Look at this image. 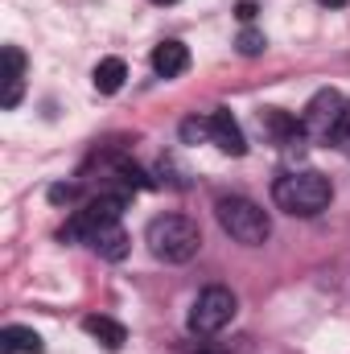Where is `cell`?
Listing matches in <instances>:
<instances>
[{"instance_id":"4","label":"cell","mask_w":350,"mask_h":354,"mask_svg":"<svg viewBox=\"0 0 350 354\" xmlns=\"http://www.w3.org/2000/svg\"><path fill=\"white\" fill-rule=\"evenodd\" d=\"M235 313H239L235 292H231V288H223V284H210V288H202V292H198V301L190 305L185 326H190V334H194V338H210V334L227 330V326L235 322Z\"/></svg>"},{"instance_id":"1","label":"cell","mask_w":350,"mask_h":354,"mask_svg":"<svg viewBox=\"0 0 350 354\" xmlns=\"http://www.w3.org/2000/svg\"><path fill=\"white\" fill-rule=\"evenodd\" d=\"M334 198V185L330 177L317 174V169H293V174L276 177L272 185V202L284 210V214H297V218H313L330 206Z\"/></svg>"},{"instance_id":"2","label":"cell","mask_w":350,"mask_h":354,"mask_svg":"<svg viewBox=\"0 0 350 354\" xmlns=\"http://www.w3.org/2000/svg\"><path fill=\"white\" fill-rule=\"evenodd\" d=\"M145 243H149V252H153L157 260H165V264H185V260L198 256L202 231H198V223L185 218V214H157V218L145 227Z\"/></svg>"},{"instance_id":"16","label":"cell","mask_w":350,"mask_h":354,"mask_svg":"<svg viewBox=\"0 0 350 354\" xmlns=\"http://www.w3.org/2000/svg\"><path fill=\"white\" fill-rule=\"evenodd\" d=\"M181 140H185V145L210 140V120H185V124H181Z\"/></svg>"},{"instance_id":"13","label":"cell","mask_w":350,"mask_h":354,"mask_svg":"<svg viewBox=\"0 0 350 354\" xmlns=\"http://www.w3.org/2000/svg\"><path fill=\"white\" fill-rule=\"evenodd\" d=\"M124 79H128V66H124V58H103L95 71H91V83L99 95H116V91L124 87Z\"/></svg>"},{"instance_id":"3","label":"cell","mask_w":350,"mask_h":354,"mask_svg":"<svg viewBox=\"0 0 350 354\" xmlns=\"http://www.w3.org/2000/svg\"><path fill=\"white\" fill-rule=\"evenodd\" d=\"M214 218H219V227H223L235 243H243V248H260V243H268V235H272L268 210L256 206L252 198H239V194L219 198V202H214Z\"/></svg>"},{"instance_id":"10","label":"cell","mask_w":350,"mask_h":354,"mask_svg":"<svg viewBox=\"0 0 350 354\" xmlns=\"http://www.w3.org/2000/svg\"><path fill=\"white\" fill-rule=\"evenodd\" d=\"M87 243H91V252L99 256V260H124L128 256V248H132V239H128V231L120 227V223H107V227H99L95 235H87Z\"/></svg>"},{"instance_id":"19","label":"cell","mask_w":350,"mask_h":354,"mask_svg":"<svg viewBox=\"0 0 350 354\" xmlns=\"http://www.w3.org/2000/svg\"><path fill=\"white\" fill-rule=\"evenodd\" d=\"M235 17H239V21H243V25H248V21H252V17H256V4H252V0H243V4H239V8H235Z\"/></svg>"},{"instance_id":"6","label":"cell","mask_w":350,"mask_h":354,"mask_svg":"<svg viewBox=\"0 0 350 354\" xmlns=\"http://www.w3.org/2000/svg\"><path fill=\"white\" fill-rule=\"evenodd\" d=\"M342 111H347V99H342L338 91H334V87L317 91V95L305 103V111H301L305 140H326V145H330V136H334V128H338Z\"/></svg>"},{"instance_id":"20","label":"cell","mask_w":350,"mask_h":354,"mask_svg":"<svg viewBox=\"0 0 350 354\" xmlns=\"http://www.w3.org/2000/svg\"><path fill=\"white\" fill-rule=\"evenodd\" d=\"M322 4H334V8H342V4H347V0H322Z\"/></svg>"},{"instance_id":"9","label":"cell","mask_w":350,"mask_h":354,"mask_svg":"<svg viewBox=\"0 0 350 354\" xmlns=\"http://www.w3.org/2000/svg\"><path fill=\"white\" fill-rule=\"evenodd\" d=\"M0 83H4L0 87V107L12 111L21 103V95H25V54L17 46H4V79Z\"/></svg>"},{"instance_id":"15","label":"cell","mask_w":350,"mask_h":354,"mask_svg":"<svg viewBox=\"0 0 350 354\" xmlns=\"http://www.w3.org/2000/svg\"><path fill=\"white\" fill-rule=\"evenodd\" d=\"M235 46H239V54H243V58H256V54H264V46H268V41H264L260 29H243V33L235 37Z\"/></svg>"},{"instance_id":"5","label":"cell","mask_w":350,"mask_h":354,"mask_svg":"<svg viewBox=\"0 0 350 354\" xmlns=\"http://www.w3.org/2000/svg\"><path fill=\"white\" fill-rule=\"evenodd\" d=\"M120 214H124V194H95L83 210H75V218L62 227V239H83L87 243V235H95L99 227H107V223H120Z\"/></svg>"},{"instance_id":"8","label":"cell","mask_w":350,"mask_h":354,"mask_svg":"<svg viewBox=\"0 0 350 354\" xmlns=\"http://www.w3.org/2000/svg\"><path fill=\"white\" fill-rule=\"evenodd\" d=\"M206 120H210V145H219V149H223V153H231V157H243V153H248L243 128H239V120H235L227 107L210 111Z\"/></svg>"},{"instance_id":"17","label":"cell","mask_w":350,"mask_h":354,"mask_svg":"<svg viewBox=\"0 0 350 354\" xmlns=\"http://www.w3.org/2000/svg\"><path fill=\"white\" fill-rule=\"evenodd\" d=\"M330 145L350 153V103H347V111H342V120H338V128H334V136H330Z\"/></svg>"},{"instance_id":"18","label":"cell","mask_w":350,"mask_h":354,"mask_svg":"<svg viewBox=\"0 0 350 354\" xmlns=\"http://www.w3.org/2000/svg\"><path fill=\"white\" fill-rule=\"evenodd\" d=\"M75 198H79V185H54L50 189V202H58V206L62 202H75Z\"/></svg>"},{"instance_id":"11","label":"cell","mask_w":350,"mask_h":354,"mask_svg":"<svg viewBox=\"0 0 350 354\" xmlns=\"http://www.w3.org/2000/svg\"><path fill=\"white\" fill-rule=\"evenodd\" d=\"M153 71L161 75V79H177V75H185L190 71V50H185V41H161L157 50H153Z\"/></svg>"},{"instance_id":"7","label":"cell","mask_w":350,"mask_h":354,"mask_svg":"<svg viewBox=\"0 0 350 354\" xmlns=\"http://www.w3.org/2000/svg\"><path fill=\"white\" fill-rule=\"evenodd\" d=\"M260 128L272 136V145H280V149H301L305 145V128H301V120L297 115H288V111H280V107H260Z\"/></svg>"},{"instance_id":"14","label":"cell","mask_w":350,"mask_h":354,"mask_svg":"<svg viewBox=\"0 0 350 354\" xmlns=\"http://www.w3.org/2000/svg\"><path fill=\"white\" fill-rule=\"evenodd\" d=\"M83 330H87V334L95 338V342H103L107 351H120V346L128 342V330H124L120 322L103 317V313H99V317H87V322H83Z\"/></svg>"},{"instance_id":"12","label":"cell","mask_w":350,"mask_h":354,"mask_svg":"<svg viewBox=\"0 0 350 354\" xmlns=\"http://www.w3.org/2000/svg\"><path fill=\"white\" fill-rule=\"evenodd\" d=\"M46 342L29 326H4L0 330V354H42Z\"/></svg>"},{"instance_id":"21","label":"cell","mask_w":350,"mask_h":354,"mask_svg":"<svg viewBox=\"0 0 350 354\" xmlns=\"http://www.w3.org/2000/svg\"><path fill=\"white\" fill-rule=\"evenodd\" d=\"M153 4H177V0H153Z\"/></svg>"}]
</instances>
